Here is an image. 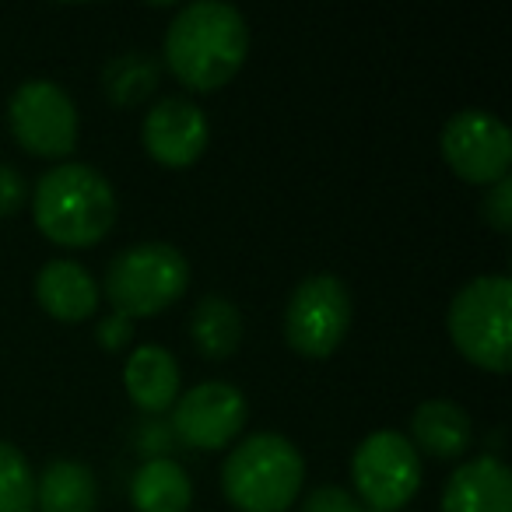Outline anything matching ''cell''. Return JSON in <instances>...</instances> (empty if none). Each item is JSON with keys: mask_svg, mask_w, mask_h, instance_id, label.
Returning <instances> with one entry per match:
<instances>
[{"mask_svg": "<svg viewBox=\"0 0 512 512\" xmlns=\"http://www.w3.org/2000/svg\"><path fill=\"white\" fill-rule=\"evenodd\" d=\"M8 127L25 151L39 158H64L78 144V109L57 81L32 78L8 102Z\"/></svg>", "mask_w": 512, "mask_h": 512, "instance_id": "8", "label": "cell"}, {"mask_svg": "<svg viewBox=\"0 0 512 512\" xmlns=\"http://www.w3.org/2000/svg\"><path fill=\"white\" fill-rule=\"evenodd\" d=\"M172 439H176V435H172V428L162 425V421H144V425L137 428V449H141L148 460H158V456L169 453Z\"/></svg>", "mask_w": 512, "mask_h": 512, "instance_id": "24", "label": "cell"}, {"mask_svg": "<svg viewBox=\"0 0 512 512\" xmlns=\"http://www.w3.org/2000/svg\"><path fill=\"white\" fill-rule=\"evenodd\" d=\"M130 502L137 512H186L193 502V484L176 460L158 456L137 467L130 481Z\"/></svg>", "mask_w": 512, "mask_h": 512, "instance_id": "16", "label": "cell"}, {"mask_svg": "<svg viewBox=\"0 0 512 512\" xmlns=\"http://www.w3.org/2000/svg\"><path fill=\"white\" fill-rule=\"evenodd\" d=\"M449 337L467 362L488 372H509L512 362V281L505 274L474 278L453 295L446 316Z\"/></svg>", "mask_w": 512, "mask_h": 512, "instance_id": "4", "label": "cell"}, {"mask_svg": "<svg viewBox=\"0 0 512 512\" xmlns=\"http://www.w3.org/2000/svg\"><path fill=\"white\" fill-rule=\"evenodd\" d=\"M249 29L239 8L225 0H193L176 11L165 32V64L179 85L214 92L246 64Z\"/></svg>", "mask_w": 512, "mask_h": 512, "instance_id": "1", "label": "cell"}, {"mask_svg": "<svg viewBox=\"0 0 512 512\" xmlns=\"http://www.w3.org/2000/svg\"><path fill=\"white\" fill-rule=\"evenodd\" d=\"M36 509V474L25 453L11 442H0V512Z\"/></svg>", "mask_w": 512, "mask_h": 512, "instance_id": "20", "label": "cell"}, {"mask_svg": "<svg viewBox=\"0 0 512 512\" xmlns=\"http://www.w3.org/2000/svg\"><path fill=\"white\" fill-rule=\"evenodd\" d=\"M102 85L116 106H137L158 88V64L148 53H123L106 67Z\"/></svg>", "mask_w": 512, "mask_h": 512, "instance_id": "19", "label": "cell"}, {"mask_svg": "<svg viewBox=\"0 0 512 512\" xmlns=\"http://www.w3.org/2000/svg\"><path fill=\"white\" fill-rule=\"evenodd\" d=\"M302 481H306L302 453L278 432L249 435L221 467L225 498L242 512H285L299 498Z\"/></svg>", "mask_w": 512, "mask_h": 512, "instance_id": "3", "label": "cell"}, {"mask_svg": "<svg viewBox=\"0 0 512 512\" xmlns=\"http://www.w3.org/2000/svg\"><path fill=\"white\" fill-rule=\"evenodd\" d=\"M95 337H99L102 348L120 351L123 344H130V337H134V320H127V316H120V313L102 316L99 327H95Z\"/></svg>", "mask_w": 512, "mask_h": 512, "instance_id": "25", "label": "cell"}, {"mask_svg": "<svg viewBox=\"0 0 512 512\" xmlns=\"http://www.w3.org/2000/svg\"><path fill=\"white\" fill-rule=\"evenodd\" d=\"M193 348L211 362L228 358L242 341V313L225 295H204L190 316Z\"/></svg>", "mask_w": 512, "mask_h": 512, "instance_id": "18", "label": "cell"}, {"mask_svg": "<svg viewBox=\"0 0 512 512\" xmlns=\"http://www.w3.org/2000/svg\"><path fill=\"white\" fill-rule=\"evenodd\" d=\"M123 386L144 414H162L179 400V365L162 344H141L123 365Z\"/></svg>", "mask_w": 512, "mask_h": 512, "instance_id": "13", "label": "cell"}, {"mask_svg": "<svg viewBox=\"0 0 512 512\" xmlns=\"http://www.w3.org/2000/svg\"><path fill=\"white\" fill-rule=\"evenodd\" d=\"M190 285V264L169 242H141L130 246L109 264L106 295L113 302V313L127 316H158L183 299Z\"/></svg>", "mask_w": 512, "mask_h": 512, "instance_id": "5", "label": "cell"}, {"mask_svg": "<svg viewBox=\"0 0 512 512\" xmlns=\"http://www.w3.org/2000/svg\"><path fill=\"white\" fill-rule=\"evenodd\" d=\"M144 148L165 169H186L193 165L207 148V137H211V127H207V116L200 113L197 102L183 99V95H172V99H162L148 109L144 116Z\"/></svg>", "mask_w": 512, "mask_h": 512, "instance_id": "11", "label": "cell"}, {"mask_svg": "<svg viewBox=\"0 0 512 512\" xmlns=\"http://www.w3.org/2000/svg\"><path fill=\"white\" fill-rule=\"evenodd\" d=\"M351 327V292L337 274H309L285 309V337L299 355L330 358Z\"/></svg>", "mask_w": 512, "mask_h": 512, "instance_id": "7", "label": "cell"}, {"mask_svg": "<svg viewBox=\"0 0 512 512\" xmlns=\"http://www.w3.org/2000/svg\"><path fill=\"white\" fill-rule=\"evenodd\" d=\"M414 449L435 456V460H456L474 442L470 414L453 400H425L411 418Z\"/></svg>", "mask_w": 512, "mask_h": 512, "instance_id": "15", "label": "cell"}, {"mask_svg": "<svg viewBox=\"0 0 512 512\" xmlns=\"http://www.w3.org/2000/svg\"><path fill=\"white\" fill-rule=\"evenodd\" d=\"M36 225L57 246H95L106 239L116 221L113 183L99 169L81 162H64L43 172L32 197Z\"/></svg>", "mask_w": 512, "mask_h": 512, "instance_id": "2", "label": "cell"}, {"mask_svg": "<svg viewBox=\"0 0 512 512\" xmlns=\"http://www.w3.org/2000/svg\"><path fill=\"white\" fill-rule=\"evenodd\" d=\"M302 512H365V509L344 488H337V484H323V488L309 491Z\"/></svg>", "mask_w": 512, "mask_h": 512, "instance_id": "22", "label": "cell"}, {"mask_svg": "<svg viewBox=\"0 0 512 512\" xmlns=\"http://www.w3.org/2000/svg\"><path fill=\"white\" fill-rule=\"evenodd\" d=\"M442 158L467 183H498L509 176L512 134L498 116L463 109L442 127Z\"/></svg>", "mask_w": 512, "mask_h": 512, "instance_id": "9", "label": "cell"}, {"mask_svg": "<svg viewBox=\"0 0 512 512\" xmlns=\"http://www.w3.org/2000/svg\"><path fill=\"white\" fill-rule=\"evenodd\" d=\"M99 488L85 463L53 460L36 481V509L43 512H92Z\"/></svg>", "mask_w": 512, "mask_h": 512, "instance_id": "17", "label": "cell"}, {"mask_svg": "<svg viewBox=\"0 0 512 512\" xmlns=\"http://www.w3.org/2000/svg\"><path fill=\"white\" fill-rule=\"evenodd\" d=\"M36 299L53 320L81 323L99 306V288L78 260H50L36 274Z\"/></svg>", "mask_w": 512, "mask_h": 512, "instance_id": "14", "label": "cell"}, {"mask_svg": "<svg viewBox=\"0 0 512 512\" xmlns=\"http://www.w3.org/2000/svg\"><path fill=\"white\" fill-rule=\"evenodd\" d=\"M351 477L372 512H397L421 488V456L411 439L393 428L372 432L351 456Z\"/></svg>", "mask_w": 512, "mask_h": 512, "instance_id": "6", "label": "cell"}, {"mask_svg": "<svg viewBox=\"0 0 512 512\" xmlns=\"http://www.w3.org/2000/svg\"><path fill=\"white\" fill-rule=\"evenodd\" d=\"M172 411V435L193 449H221L242 432L249 418V404L232 383L207 379L190 393H179Z\"/></svg>", "mask_w": 512, "mask_h": 512, "instance_id": "10", "label": "cell"}, {"mask_svg": "<svg viewBox=\"0 0 512 512\" xmlns=\"http://www.w3.org/2000/svg\"><path fill=\"white\" fill-rule=\"evenodd\" d=\"M442 512H512L509 467L491 453L456 467L442 491Z\"/></svg>", "mask_w": 512, "mask_h": 512, "instance_id": "12", "label": "cell"}, {"mask_svg": "<svg viewBox=\"0 0 512 512\" xmlns=\"http://www.w3.org/2000/svg\"><path fill=\"white\" fill-rule=\"evenodd\" d=\"M481 214L495 232H509L512 228V179L509 176L491 183L488 197H484V204H481Z\"/></svg>", "mask_w": 512, "mask_h": 512, "instance_id": "21", "label": "cell"}, {"mask_svg": "<svg viewBox=\"0 0 512 512\" xmlns=\"http://www.w3.org/2000/svg\"><path fill=\"white\" fill-rule=\"evenodd\" d=\"M25 197H29V183L22 179V172L0 162V218L15 214L25 204Z\"/></svg>", "mask_w": 512, "mask_h": 512, "instance_id": "23", "label": "cell"}]
</instances>
